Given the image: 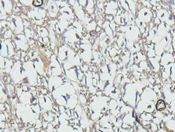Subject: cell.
Segmentation results:
<instances>
[{"label": "cell", "instance_id": "obj_2", "mask_svg": "<svg viewBox=\"0 0 175 132\" xmlns=\"http://www.w3.org/2000/svg\"><path fill=\"white\" fill-rule=\"evenodd\" d=\"M42 4V0H35L33 2V4L35 6H40Z\"/></svg>", "mask_w": 175, "mask_h": 132}, {"label": "cell", "instance_id": "obj_1", "mask_svg": "<svg viewBox=\"0 0 175 132\" xmlns=\"http://www.w3.org/2000/svg\"><path fill=\"white\" fill-rule=\"evenodd\" d=\"M166 107V104L164 103V101L162 100H160L157 102V105H156V108H157V110H162L164 108H165Z\"/></svg>", "mask_w": 175, "mask_h": 132}, {"label": "cell", "instance_id": "obj_3", "mask_svg": "<svg viewBox=\"0 0 175 132\" xmlns=\"http://www.w3.org/2000/svg\"><path fill=\"white\" fill-rule=\"evenodd\" d=\"M1 44H0V49H1Z\"/></svg>", "mask_w": 175, "mask_h": 132}]
</instances>
